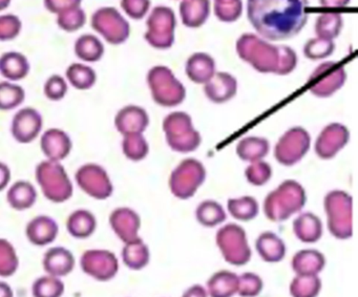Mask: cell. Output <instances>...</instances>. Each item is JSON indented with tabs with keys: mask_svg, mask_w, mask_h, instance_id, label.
<instances>
[{
	"mask_svg": "<svg viewBox=\"0 0 358 297\" xmlns=\"http://www.w3.org/2000/svg\"><path fill=\"white\" fill-rule=\"evenodd\" d=\"M92 27L110 45L124 43L131 34V27L115 8H102L92 17Z\"/></svg>",
	"mask_w": 358,
	"mask_h": 297,
	"instance_id": "obj_15",
	"label": "cell"
},
{
	"mask_svg": "<svg viewBox=\"0 0 358 297\" xmlns=\"http://www.w3.org/2000/svg\"><path fill=\"white\" fill-rule=\"evenodd\" d=\"M181 297H209L206 288L202 284H192L184 291Z\"/></svg>",
	"mask_w": 358,
	"mask_h": 297,
	"instance_id": "obj_55",
	"label": "cell"
},
{
	"mask_svg": "<svg viewBox=\"0 0 358 297\" xmlns=\"http://www.w3.org/2000/svg\"><path fill=\"white\" fill-rule=\"evenodd\" d=\"M20 268V256L10 240L0 238V277L13 276Z\"/></svg>",
	"mask_w": 358,
	"mask_h": 297,
	"instance_id": "obj_42",
	"label": "cell"
},
{
	"mask_svg": "<svg viewBox=\"0 0 358 297\" xmlns=\"http://www.w3.org/2000/svg\"><path fill=\"white\" fill-rule=\"evenodd\" d=\"M247 181L253 186H263L269 182L272 177V168L269 163L263 160L251 163L245 171Z\"/></svg>",
	"mask_w": 358,
	"mask_h": 297,
	"instance_id": "obj_48",
	"label": "cell"
},
{
	"mask_svg": "<svg viewBox=\"0 0 358 297\" xmlns=\"http://www.w3.org/2000/svg\"><path fill=\"white\" fill-rule=\"evenodd\" d=\"M179 10L184 26L201 28L210 15V0H182Z\"/></svg>",
	"mask_w": 358,
	"mask_h": 297,
	"instance_id": "obj_27",
	"label": "cell"
},
{
	"mask_svg": "<svg viewBox=\"0 0 358 297\" xmlns=\"http://www.w3.org/2000/svg\"><path fill=\"white\" fill-rule=\"evenodd\" d=\"M37 190L31 182L20 180L10 186L7 202L12 209L24 211L32 208L37 202Z\"/></svg>",
	"mask_w": 358,
	"mask_h": 297,
	"instance_id": "obj_29",
	"label": "cell"
},
{
	"mask_svg": "<svg viewBox=\"0 0 358 297\" xmlns=\"http://www.w3.org/2000/svg\"><path fill=\"white\" fill-rule=\"evenodd\" d=\"M309 0H247V17L263 38H293L308 22Z\"/></svg>",
	"mask_w": 358,
	"mask_h": 297,
	"instance_id": "obj_1",
	"label": "cell"
},
{
	"mask_svg": "<svg viewBox=\"0 0 358 297\" xmlns=\"http://www.w3.org/2000/svg\"><path fill=\"white\" fill-rule=\"evenodd\" d=\"M206 179V169L200 161L186 159L182 161L169 179L171 194L180 200L192 198Z\"/></svg>",
	"mask_w": 358,
	"mask_h": 297,
	"instance_id": "obj_9",
	"label": "cell"
},
{
	"mask_svg": "<svg viewBox=\"0 0 358 297\" xmlns=\"http://www.w3.org/2000/svg\"><path fill=\"white\" fill-rule=\"evenodd\" d=\"M11 181V169L3 162H0V191L9 186Z\"/></svg>",
	"mask_w": 358,
	"mask_h": 297,
	"instance_id": "obj_54",
	"label": "cell"
},
{
	"mask_svg": "<svg viewBox=\"0 0 358 297\" xmlns=\"http://www.w3.org/2000/svg\"><path fill=\"white\" fill-rule=\"evenodd\" d=\"M264 289V282L259 274L245 272L238 277V292L241 297H257Z\"/></svg>",
	"mask_w": 358,
	"mask_h": 297,
	"instance_id": "obj_46",
	"label": "cell"
},
{
	"mask_svg": "<svg viewBox=\"0 0 358 297\" xmlns=\"http://www.w3.org/2000/svg\"><path fill=\"white\" fill-rule=\"evenodd\" d=\"M145 41L155 49L167 50L175 43V31L177 26L175 12L169 7L160 6L152 10L146 22Z\"/></svg>",
	"mask_w": 358,
	"mask_h": 297,
	"instance_id": "obj_10",
	"label": "cell"
},
{
	"mask_svg": "<svg viewBox=\"0 0 358 297\" xmlns=\"http://www.w3.org/2000/svg\"><path fill=\"white\" fill-rule=\"evenodd\" d=\"M322 222L312 212H303L293 221V232L297 240L306 244H313L322 238Z\"/></svg>",
	"mask_w": 358,
	"mask_h": 297,
	"instance_id": "obj_30",
	"label": "cell"
},
{
	"mask_svg": "<svg viewBox=\"0 0 358 297\" xmlns=\"http://www.w3.org/2000/svg\"><path fill=\"white\" fill-rule=\"evenodd\" d=\"M85 22H87V15L80 8L58 14V26L66 32L78 31L85 26Z\"/></svg>",
	"mask_w": 358,
	"mask_h": 297,
	"instance_id": "obj_49",
	"label": "cell"
},
{
	"mask_svg": "<svg viewBox=\"0 0 358 297\" xmlns=\"http://www.w3.org/2000/svg\"><path fill=\"white\" fill-rule=\"evenodd\" d=\"M108 221L117 238L124 244L140 238L141 217L133 209L129 207H119L112 211Z\"/></svg>",
	"mask_w": 358,
	"mask_h": 297,
	"instance_id": "obj_18",
	"label": "cell"
},
{
	"mask_svg": "<svg viewBox=\"0 0 358 297\" xmlns=\"http://www.w3.org/2000/svg\"><path fill=\"white\" fill-rule=\"evenodd\" d=\"M217 66L215 59L206 53H194L186 62V75L192 82L205 85L208 82L215 73Z\"/></svg>",
	"mask_w": 358,
	"mask_h": 297,
	"instance_id": "obj_26",
	"label": "cell"
},
{
	"mask_svg": "<svg viewBox=\"0 0 358 297\" xmlns=\"http://www.w3.org/2000/svg\"><path fill=\"white\" fill-rule=\"evenodd\" d=\"M22 30L20 18L14 15L0 16V41L16 38Z\"/></svg>",
	"mask_w": 358,
	"mask_h": 297,
	"instance_id": "obj_51",
	"label": "cell"
},
{
	"mask_svg": "<svg viewBox=\"0 0 358 297\" xmlns=\"http://www.w3.org/2000/svg\"><path fill=\"white\" fill-rule=\"evenodd\" d=\"M238 92V81L229 73H215V76L204 85L205 96L213 103L230 101Z\"/></svg>",
	"mask_w": 358,
	"mask_h": 297,
	"instance_id": "obj_23",
	"label": "cell"
},
{
	"mask_svg": "<svg viewBox=\"0 0 358 297\" xmlns=\"http://www.w3.org/2000/svg\"><path fill=\"white\" fill-rule=\"evenodd\" d=\"M122 150L123 154L129 160L138 162V161H142L146 158L150 152V146L142 133L124 136Z\"/></svg>",
	"mask_w": 358,
	"mask_h": 297,
	"instance_id": "obj_44",
	"label": "cell"
},
{
	"mask_svg": "<svg viewBox=\"0 0 358 297\" xmlns=\"http://www.w3.org/2000/svg\"><path fill=\"white\" fill-rule=\"evenodd\" d=\"M123 263L129 269L140 271L150 263V251L141 238L125 242L121 252Z\"/></svg>",
	"mask_w": 358,
	"mask_h": 297,
	"instance_id": "obj_32",
	"label": "cell"
},
{
	"mask_svg": "<svg viewBox=\"0 0 358 297\" xmlns=\"http://www.w3.org/2000/svg\"><path fill=\"white\" fill-rule=\"evenodd\" d=\"M238 57L263 74L289 75L297 66L294 50L286 45H273L257 35L246 33L236 41Z\"/></svg>",
	"mask_w": 358,
	"mask_h": 297,
	"instance_id": "obj_2",
	"label": "cell"
},
{
	"mask_svg": "<svg viewBox=\"0 0 358 297\" xmlns=\"http://www.w3.org/2000/svg\"><path fill=\"white\" fill-rule=\"evenodd\" d=\"M307 194L305 188L294 180H286L264 201L266 217L274 223L287 221L305 207Z\"/></svg>",
	"mask_w": 358,
	"mask_h": 297,
	"instance_id": "obj_3",
	"label": "cell"
},
{
	"mask_svg": "<svg viewBox=\"0 0 358 297\" xmlns=\"http://www.w3.org/2000/svg\"><path fill=\"white\" fill-rule=\"evenodd\" d=\"M150 125V116L144 108L127 106L121 108L115 117V126L124 137L143 133Z\"/></svg>",
	"mask_w": 358,
	"mask_h": 297,
	"instance_id": "obj_19",
	"label": "cell"
},
{
	"mask_svg": "<svg viewBox=\"0 0 358 297\" xmlns=\"http://www.w3.org/2000/svg\"><path fill=\"white\" fill-rule=\"evenodd\" d=\"M351 0H320V5L328 9H338L349 5Z\"/></svg>",
	"mask_w": 358,
	"mask_h": 297,
	"instance_id": "obj_56",
	"label": "cell"
},
{
	"mask_svg": "<svg viewBox=\"0 0 358 297\" xmlns=\"http://www.w3.org/2000/svg\"><path fill=\"white\" fill-rule=\"evenodd\" d=\"M121 8L133 20H142L150 11V0H121Z\"/></svg>",
	"mask_w": 358,
	"mask_h": 297,
	"instance_id": "obj_52",
	"label": "cell"
},
{
	"mask_svg": "<svg viewBox=\"0 0 358 297\" xmlns=\"http://www.w3.org/2000/svg\"><path fill=\"white\" fill-rule=\"evenodd\" d=\"M66 75L69 83L80 91L92 89L97 80L95 71L83 64H73L69 66Z\"/></svg>",
	"mask_w": 358,
	"mask_h": 297,
	"instance_id": "obj_40",
	"label": "cell"
},
{
	"mask_svg": "<svg viewBox=\"0 0 358 297\" xmlns=\"http://www.w3.org/2000/svg\"><path fill=\"white\" fill-rule=\"evenodd\" d=\"M59 234V225L50 215H37L29 222L26 236L31 244L37 247L49 246L55 242Z\"/></svg>",
	"mask_w": 358,
	"mask_h": 297,
	"instance_id": "obj_22",
	"label": "cell"
},
{
	"mask_svg": "<svg viewBox=\"0 0 358 297\" xmlns=\"http://www.w3.org/2000/svg\"><path fill=\"white\" fill-rule=\"evenodd\" d=\"M45 95L47 96L48 99L52 101H59L66 97L68 93V83L64 78L58 75L50 77L45 85Z\"/></svg>",
	"mask_w": 358,
	"mask_h": 297,
	"instance_id": "obj_50",
	"label": "cell"
},
{
	"mask_svg": "<svg viewBox=\"0 0 358 297\" xmlns=\"http://www.w3.org/2000/svg\"><path fill=\"white\" fill-rule=\"evenodd\" d=\"M30 72V64L26 56L17 52H9L0 57V74L10 81L26 78Z\"/></svg>",
	"mask_w": 358,
	"mask_h": 297,
	"instance_id": "obj_33",
	"label": "cell"
},
{
	"mask_svg": "<svg viewBox=\"0 0 358 297\" xmlns=\"http://www.w3.org/2000/svg\"><path fill=\"white\" fill-rule=\"evenodd\" d=\"M26 92L20 85L5 81L0 82V110H15L24 103Z\"/></svg>",
	"mask_w": 358,
	"mask_h": 297,
	"instance_id": "obj_43",
	"label": "cell"
},
{
	"mask_svg": "<svg viewBox=\"0 0 358 297\" xmlns=\"http://www.w3.org/2000/svg\"><path fill=\"white\" fill-rule=\"evenodd\" d=\"M43 126V118L41 113L33 108H24L13 117L11 133L18 143H32L41 135Z\"/></svg>",
	"mask_w": 358,
	"mask_h": 297,
	"instance_id": "obj_16",
	"label": "cell"
},
{
	"mask_svg": "<svg viewBox=\"0 0 358 297\" xmlns=\"http://www.w3.org/2000/svg\"><path fill=\"white\" fill-rule=\"evenodd\" d=\"M41 148L47 160L60 162L72 152L70 136L60 129H50L41 135Z\"/></svg>",
	"mask_w": 358,
	"mask_h": 297,
	"instance_id": "obj_20",
	"label": "cell"
},
{
	"mask_svg": "<svg viewBox=\"0 0 358 297\" xmlns=\"http://www.w3.org/2000/svg\"><path fill=\"white\" fill-rule=\"evenodd\" d=\"M148 83L152 99L159 106L173 108L180 106L185 99V87L167 66L152 68L148 72Z\"/></svg>",
	"mask_w": 358,
	"mask_h": 297,
	"instance_id": "obj_7",
	"label": "cell"
},
{
	"mask_svg": "<svg viewBox=\"0 0 358 297\" xmlns=\"http://www.w3.org/2000/svg\"><path fill=\"white\" fill-rule=\"evenodd\" d=\"M227 209L234 219L241 222H249L257 217L259 206L253 196H244L241 198H229Z\"/></svg>",
	"mask_w": 358,
	"mask_h": 297,
	"instance_id": "obj_35",
	"label": "cell"
},
{
	"mask_svg": "<svg viewBox=\"0 0 358 297\" xmlns=\"http://www.w3.org/2000/svg\"><path fill=\"white\" fill-rule=\"evenodd\" d=\"M196 219L204 227L213 228L223 224L227 219V215L220 203L207 200L196 207Z\"/></svg>",
	"mask_w": 358,
	"mask_h": 297,
	"instance_id": "obj_36",
	"label": "cell"
},
{
	"mask_svg": "<svg viewBox=\"0 0 358 297\" xmlns=\"http://www.w3.org/2000/svg\"><path fill=\"white\" fill-rule=\"evenodd\" d=\"M35 177L41 192L50 202L62 204L74 194L72 181L60 162L43 161L37 165Z\"/></svg>",
	"mask_w": 358,
	"mask_h": 297,
	"instance_id": "obj_5",
	"label": "cell"
},
{
	"mask_svg": "<svg viewBox=\"0 0 358 297\" xmlns=\"http://www.w3.org/2000/svg\"><path fill=\"white\" fill-rule=\"evenodd\" d=\"M343 20L341 14L327 12L318 16L315 22V33L318 38L334 41L343 30Z\"/></svg>",
	"mask_w": 358,
	"mask_h": 297,
	"instance_id": "obj_39",
	"label": "cell"
},
{
	"mask_svg": "<svg viewBox=\"0 0 358 297\" xmlns=\"http://www.w3.org/2000/svg\"><path fill=\"white\" fill-rule=\"evenodd\" d=\"M43 267L45 274L59 278L66 277L74 271L76 259L72 251L66 247H52L43 255Z\"/></svg>",
	"mask_w": 358,
	"mask_h": 297,
	"instance_id": "obj_21",
	"label": "cell"
},
{
	"mask_svg": "<svg viewBox=\"0 0 358 297\" xmlns=\"http://www.w3.org/2000/svg\"><path fill=\"white\" fill-rule=\"evenodd\" d=\"M327 227L337 240H349L353 236V198L343 190H332L324 200Z\"/></svg>",
	"mask_w": 358,
	"mask_h": 297,
	"instance_id": "obj_4",
	"label": "cell"
},
{
	"mask_svg": "<svg viewBox=\"0 0 358 297\" xmlns=\"http://www.w3.org/2000/svg\"><path fill=\"white\" fill-rule=\"evenodd\" d=\"M10 3H11V0H0V11L7 9L9 7Z\"/></svg>",
	"mask_w": 358,
	"mask_h": 297,
	"instance_id": "obj_58",
	"label": "cell"
},
{
	"mask_svg": "<svg viewBox=\"0 0 358 297\" xmlns=\"http://www.w3.org/2000/svg\"><path fill=\"white\" fill-rule=\"evenodd\" d=\"M80 3L81 0H45L47 9L52 13L56 14L76 9V8H79Z\"/></svg>",
	"mask_w": 358,
	"mask_h": 297,
	"instance_id": "obj_53",
	"label": "cell"
},
{
	"mask_svg": "<svg viewBox=\"0 0 358 297\" xmlns=\"http://www.w3.org/2000/svg\"><path fill=\"white\" fill-rule=\"evenodd\" d=\"M66 226L71 236L77 240H85L95 233L97 219L87 209H77L69 215Z\"/></svg>",
	"mask_w": 358,
	"mask_h": 297,
	"instance_id": "obj_28",
	"label": "cell"
},
{
	"mask_svg": "<svg viewBox=\"0 0 358 297\" xmlns=\"http://www.w3.org/2000/svg\"><path fill=\"white\" fill-rule=\"evenodd\" d=\"M83 273L97 282H106L114 280L120 269L118 257L106 249H89L79 261Z\"/></svg>",
	"mask_w": 358,
	"mask_h": 297,
	"instance_id": "obj_11",
	"label": "cell"
},
{
	"mask_svg": "<svg viewBox=\"0 0 358 297\" xmlns=\"http://www.w3.org/2000/svg\"><path fill=\"white\" fill-rule=\"evenodd\" d=\"M335 51L334 41L312 38L303 47V55L310 60H322L330 57Z\"/></svg>",
	"mask_w": 358,
	"mask_h": 297,
	"instance_id": "obj_47",
	"label": "cell"
},
{
	"mask_svg": "<svg viewBox=\"0 0 358 297\" xmlns=\"http://www.w3.org/2000/svg\"><path fill=\"white\" fill-rule=\"evenodd\" d=\"M326 267V257L315 249H303L293 255L291 268L295 275H320Z\"/></svg>",
	"mask_w": 358,
	"mask_h": 297,
	"instance_id": "obj_24",
	"label": "cell"
},
{
	"mask_svg": "<svg viewBox=\"0 0 358 297\" xmlns=\"http://www.w3.org/2000/svg\"><path fill=\"white\" fill-rule=\"evenodd\" d=\"M350 140V131L341 123L327 125L318 136L315 142V154L322 160L334 158Z\"/></svg>",
	"mask_w": 358,
	"mask_h": 297,
	"instance_id": "obj_17",
	"label": "cell"
},
{
	"mask_svg": "<svg viewBox=\"0 0 358 297\" xmlns=\"http://www.w3.org/2000/svg\"><path fill=\"white\" fill-rule=\"evenodd\" d=\"M269 150V141L261 137L244 138L236 145L238 158L250 163L263 160L267 156Z\"/></svg>",
	"mask_w": 358,
	"mask_h": 297,
	"instance_id": "obj_34",
	"label": "cell"
},
{
	"mask_svg": "<svg viewBox=\"0 0 358 297\" xmlns=\"http://www.w3.org/2000/svg\"><path fill=\"white\" fill-rule=\"evenodd\" d=\"M257 254L266 263H280L286 256L287 248L284 240L272 231L259 234L255 240Z\"/></svg>",
	"mask_w": 358,
	"mask_h": 297,
	"instance_id": "obj_25",
	"label": "cell"
},
{
	"mask_svg": "<svg viewBox=\"0 0 358 297\" xmlns=\"http://www.w3.org/2000/svg\"><path fill=\"white\" fill-rule=\"evenodd\" d=\"M347 73L337 62L320 64L308 79L310 92L316 97L328 98L334 95L345 85Z\"/></svg>",
	"mask_w": 358,
	"mask_h": 297,
	"instance_id": "obj_14",
	"label": "cell"
},
{
	"mask_svg": "<svg viewBox=\"0 0 358 297\" xmlns=\"http://www.w3.org/2000/svg\"><path fill=\"white\" fill-rule=\"evenodd\" d=\"M75 180L78 187L95 200H106L114 192V186L108 171L95 163L79 167L75 173Z\"/></svg>",
	"mask_w": 358,
	"mask_h": 297,
	"instance_id": "obj_13",
	"label": "cell"
},
{
	"mask_svg": "<svg viewBox=\"0 0 358 297\" xmlns=\"http://www.w3.org/2000/svg\"><path fill=\"white\" fill-rule=\"evenodd\" d=\"M238 275L229 270H221L210 276L206 284L209 297H234L238 292Z\"/></svg>",
	"mask_w": 358,
	"mask_h": 297,
	"instance_id": "obj_31",
	"label": "cell"
},
{
	"mask_svg": "<svg viewBox=\"0 0 358 297\" xmlns=\"http://www.w3.org/2000/svg\"><path fill=\"white\" fill-rule=\"evenodd\" d=\"M310 145L309 133L303 127H292L278 140L274 148V157L280 164L293 166L307 154Z\"/></svg>",
	"mask_w": 358,
	"mask_h": 297,
	"instance_id": "obj_12",
	"label": "cell"
},
{
	"mask_svg": "<svg viewBox=\"0 0 358 297\" xmlns=\"http://www.w3.org/2000/svg\"><path fill=\"white\" fill-rule=\"evenodd\" d=\"M75 54L85 62H97L103 57L104 45L94 35H83L75 43Z\"/></svg>",
	"mask_w": 358,
	"mask_h": 297,
	"instance_id": "obj_37",
	"label": "cell"
},
{
	"mask_svg": "<svg viewBox=\"0 0 358 297\" xmlns=\"http://www.w3.org/2000/svg\"><path fill=\"white\" fill-rule=\"evenodd\" d=\"M215 242L223 259L236 267L247 265L252 256L244 228L238 224H227L220 228Z\"/></svg>",
	"mask_w": 358,
	"mask_h": 297,
	"instance_id": "obj_8",
	"label": "cell"
},
{
	"mask_svg": "<svg viewBox=\"0 0 358 297\" xmlns=\"http://www.w3.org/2000/svg\"><path fill=\"white\" fill-rule=\"evenodd\" d=\"M0 297H14V291L11 284L0 280Z\"/></svg>",
	"mask_w": 358,
	"mask_h": 297,
	"instance_id": "obj_57",
	"label": "cell"
},
{
	"mask_svg": "<svg viewBox=\"0 0 358 297\" xmlns=\"http://www.w3.org/2000/svg\"><path fill=\"white\" fill-rule=\"evenodd\" d=\"M167 144L175 152L188 154L198 150L202 138L192 124V117L184 112H173L163 120Z\"/></svg>",
	"mask_w": 358,
	"mask_h": 297,
	"instance_id": "obj_6",
	"label": "cell"
},
{
	"mask_svg": "<svg viewBox=\"0 0 358 297\" xmlns=\"http://www.w3.org/2000/svg\"><path fill=\"white\" fill-rule=\"evenodd\" d=\"M64 291L66 284L62 278L49 274L39 276L32 284L33 297H62Z\"/></svg>",
	"mask_w": 358,
	"mask_h": 297,
	"instance_id": "obj_41",
	"label": "cell"
},
{
	"mask_svg": "<svg viewBox=\"0 0 358 297\" xmlns=\"http://www.w3.org/2000/svg\"><path fill=\"white\" fill-rule=\"evenodd\" d=\"M322 288L320 275H295L289 284L291 297H317Z\"/></svg>",
	"mask_w": 358,
	"mask_h": 297,
	"instance_id": "obj_38",
	"label": "cell"
},
{
	"mask_svg": "<svg viewBox=\"0 0 358 297\" xmlns=\"http://www.w3.org/2000/svg\"><path fill=\"white\" fill-rule=\"evenodd\" d=\"M242 0H215V14L220 22H236L242 15Z\"/></svg>",
	"mask_w": 358,
	"mask_h": 297,
	"instance_id": "obj_45",
	"label": "cell"
}]
</instances>
